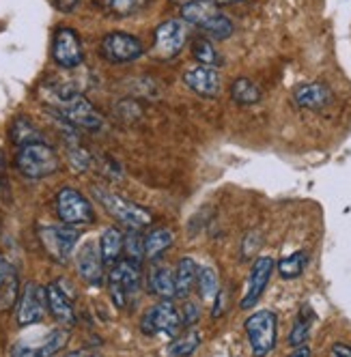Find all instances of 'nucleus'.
I'll list each match as a JSON object with an SVG mask.
<instances>
[{
	"mask_svg": "<svg viewBox=\"0 0 351 357\" xmlns=\"http://www.w3.org/2000/svg\"><path fill=\"white\" fill-rule=\"evenodd\" d=\"M43 99L50 104V110L63 116L73 127H80V130H89V132H99L104 127V116L71 84H63V82L43 84Z\"/></svg>",
	"mask_w": 351,
	"mask_h": 357,
	"instance_id": "obj_1",
	"label": "nucleus"
},
{
	"mask_svg": "<svg viewBox=\"0 0 351 357\" xmlns=\"http://www.w3.org/2000/svg\"><path fill=\"white\" fill-rule=\"evenodd\" d=\"M91 194L95 196V200L102 205V209L114 218L117 222H121L123 226L128 228H144L154 222V215L149 209L136 205V202L128 200L119 196L117 192L108 190V188H102V185H93L91 188Z\"/></svg>",
	"mask_w": 351,
	"mask_h": 357,
	"instance_id": "obj_2",
	"label": "nucleus"
},
{
	"mask_svg": "<svg viewBox=\"0 0 351 357\" xmlns=\"http://www.w3.org/2000/svg\"><path fill=\"white\" fill-rule=\"evenodd\" d=\"M15 168L22 176L39 181V178L54 174L61 168V158L57 149L50 146L47 142H33L17 149Z\"/></svg>",
	"mask_w": 351,
	"mask_h": 357,
	"instance_id": "obj_3",
	"label": "nucleus"
},
{
	"mask_svg": "<svg viewBox=\"0 0 351 357\" xmlns=\"http://www.w3.org/2000/svg\"><path fill=\"white\" fill-rule=\"evenodd\" d=\"M140 263L136 261H119L110 267L108 273V291L112 297V303L117 308H128L130 303H134V297L140 289Z\"/></svg>",
	"mask_w": 351,
	"mask_h": 357,
	"instance_id": "obj_4",
	"label": "nucleus"
},
{
	"mask_svg": "<svg viewBox=\"0 0 351 357\" xmlns=\"http://www.w3.org/2000/svg\"><path fill=\"white\" fill-rule=\"evenodd\" d=\"M244 329L255 357H267L274 351L276 338H278V319L271 310L253 312L246 319Z\"/></svg>",
	"mask_w": 351,
	"mask_h": 357,
	"instance_id": "obj_5",
	"label": "nucleus"
},
{
	"mask_svg": "<svg viewBox=\"0 0 351 357\" xmlns=\"http://www.w3.org/2000/svg\"><path fill=\"white\" fill-rule=\"evenodd\" d=\"M99 54L110 65H128L144 54V43L132 33L112 31L104 35L102 43H99Z\"/></svg>",
	"mask_w": 351,
	"mask_h": 357,
	"instance_id": "obj_6",
	"label": "nucleus"
},
{
	"mask_svg": "<svg viewBox=\"0 0 351 357\" xmlns=\"http://www.w3.org/2000/svg\"><path fill=\"white\" fill-rule=\"evenodd\" d=\"M181 329V314L174 308L170 299H162L160 303L151 305L140 319V331L144 336H179Z\"/></svg>",
	"mask_w": 351,
	"mask_h": 357,
	"instance_id": "obj_7",
	"label": "nucleus"
},
{
	"mask_svg": "<svg viewBox=\"0 0 351 357\" xmlns=\"http://www.w3.org/2000/svg\"><path fill=\"white\" fill-rule=\"evenodd\" d=\"M57 213L61 224H69V226H87L95 222V209L91 205V200L73 188L59 190Z\"/></svg>",
	"mask_w": 351,
	"mask_h": 357,
	"instance_id": "obj_8",
	"label": "nucleus"
},
{
	"mask_svg": "<svg viewBox=\"0 0 351 357\" xmlns=\"http://www.w3.org/2000/svg\"><path fill=\"white\" fill-rule=\"evenodd\" d=\"M188 39V29L184 20H164L154 33L151 54L158 61H172L181 54Z\"/></svg>",
	"mask_w": 351,
	"mask_h": 357,
	"instance_id": "obj_9",
	"label": "nucleus"
},
{
	"mask_svg": "<svg viewBox=\"0 0 351 357\" xmlns=\"http://www.w3.org/2000/svg\"><path fill=\"white\" fill-rule=\"evenodd\" d=\"M39 237L50 257L59 263H67L73 254V248L80 241V231L78 226H69V224L43 226L39 231Z\"/></svg>",
	"mask_w": 351,
	"mask_h": 357,
	"instance_id": "obj_10",
	"label": "nucleus"
},
{
	"mask_svg": "<svg viewBox=\"0 0 351 357\" xmlns=\"http://www.w3.org/2000/svg\"><path fill=\"white\" fill-rule=\"evenodd\" d=\"M52 59L63 69L80 67L84 61V50H82L80 35L69 26L57 29L54 39H52Z\"/></svg>",
	"mask_w": 351,
	"mask_h": 357,
	"instance_id": "obj_11",
	"label": "nucleus"
},
{
	"mask_svg": "<svg viewBox=\"0 0 351 357\" xmlns=\"http://www.w3.org/2000/svg\"><path fill=\"white\" fill-rule=\"evenodd\" d=\"M45 310H47L45 287L37 282L24 284L22 295L17 297V325L27 327L39 323L45 317Z\"/></svg>",
	"mask_w": 351,
	"mask_h": 357,
	"instance_id": "obj_12",
	"label": "nucleus"
},
{
	"mask_svg": "<svg viewBox=\"0 0 351 357\" xmlns=\"http://www.w3.org/2000/svg\"><path fill=\"white\" fill-rule=\"evenodd\" d=\"M274 259L271 257H259L250 269V275H248V284H246V293L239 301L241 310H250L253 305H257V301L261 299V295L265 293L267 284H269V278L274 273Z\"/></svg>",
	"mask_w": 351,
	"mask_h": 357,
	"instance_id": "obj_13",
	"label": "nucleus"
},
{
	"mask_svg": "<svg viewBox=\"0 0 351 357\" xmlns=\"http://www.w3.org/2000/svg\"><path fill=\"white\" fill-rule=\"evenodd\" d=\"M76 269L80 273V278L91 287H99L104 282V261L102 254H99V243L95 241H87L78 254H76Z\"/></svg>",
	"mask_w": 351,
	"mask_h": 357,
	"instance_id": "obj_14",
	"label": "nucleus"
},
{
	"mask_svg": "<svg viewBox=\"0 0 351 357\" xmlns=\"http://www.w3.org/2000/svg\"><path fill=\"white\" fill-rule=\"evenodd\" d=\"M184 84L196 93L198 97H205V99H214L220 95L222 89V80H220V73L214 67H205V65H196L192 69H188L184 73Z\"/></svg>",
	"mask_w": 351,
	"mask_h": 357,
	"instance_id": "obj_15",
	"label": "nucleus"
},
{
	"mask_svg": "<svg viewBox=\"0 0 351 357\" xmlns=\"http://www.w3.org/2000/svg\"><path fill=\"white\" fill-rule=\"evenodd\" d=\"M45 297H47V310L52 312V317L61 323V325H71L76 321V312H73V303L69 299V295L65 293L61 280L59 282H50L45 287Z\"/></svg>",
	"mask_w": 351,
	"mask_h": 357,
	"instance_id": "obj_16",
	"label": "nucleus"
},
{
	"mask_svg": "<svg viewBox=\"0 0 351 357\" xmlns=\"http://www.w3.org/2000/svg\"><path fill=\"white\" fill-rule=\"evenodd\" d=\"M293 99L304 110H323L332 101V91L321 82H306L293 91Z\"/></svg>",
	"mask_w": 351,
	"mask_h": 357,
	"instance_id": "obj_17",
	"label": "nucleus"
},
{
	"mask_svg": "<svg viewBox=\"0 0 351 357\" xmlns=\"http://www.w3.org/2000/svg\"><path fill=\"white\" fill-rule=\"evenodd\" d=\"M123 233L119 228L110 226L102 233L99 237V254H102V261H104V267H112L114 263L121 261V254H123Z\"/></svg>",
	"mask_w": 351,
	"mask_h": 357,
	"instance_id": "obj_18",
	"label": "nucleus"
},
{
	"mask_svg": "<svg viewBox=\"0 0 351 357\" xmlns=\"http://www.w3.org/2000/svg\"><path fill=\"white\" fill-rule=\"evenodd\" d=\"M196 275H198V267L192 259H181L177 263V269H174V297L179 299H188L194 284H196Z\"/></svg>",
	"mask_w": 351,
	"mask_h": 357,
	"instance_id": "obj_19",
	"label": "nucleus"
},
{
	"mask_svg": "<svg viewBox=\"0 0 351 357\" xmlns=\"http://www.w3.org/2000/svg\"><path fill=\"white\" fill-rule=\"evenodd\" d=\"M218 11H220L218 5L211 3V0H186V3L181 5V20L188 24H194L196 29H200Z\"/></svg>",
	"mask_w": 351,
	"mask_h": 357,
	"instance_id": "obj_20",
	"label": "nucleus"
},
{
	"mask_svg": "<svg viewBox=\"0 0 351 357\" xmlns=\"http://www.w3.org/2000/svg\"><path fill=\"white\" fill-rule=\"evenodd\" d=\"M149 291L162 299L174 297V271L166 265H154L149 273Z\"/></svg>",
	"mask_w": 351,
	"mask_h": 357,
	"instance_id": "obj_21",
	"label": "nucleus"
},
{
	"mask_svg": "<svg viewBox=\"0 0 351 357\" xmlns=\"http://www.w3.org/2000/svg\"><path fill=\"white\" fill-rule=\"evenodd\" d=\"M93 3L102 11H106L114 17H132V15L144 11L149 5H151V0H93Z\"/></svg>",
	"mask_w": 351,
	"mask_h": 357,
	"instance_id": "obj_22",
	"label": "nucleus"
},
{
	"mask_svg": "<svg viewBox=\"0 0 351 357\" xmlns=\"http://www.w3.org/2000/svg\"><path fill=\"white\" fill-rule=\"evenodd\" d=\"M174 241V235L170 228H154L151 233L144 237V259L156 261L166 250H170Z\"/></svg>",
	"mask_w": 351,
	"mask_h": 357,
	"instance_id": "obj_23",
	"label": "nucleus"
},
{
	"mask_svg": "<svg viewBox=\"0 0 351 357\" xmlns=\"http://www.w3.org/2000/svg\"><path fill=\"white\" fill-rule=\"evenodd\" d=\"M11 140L17 146H24V144H33V142H43V134L29 116H17L11 123Z\"/></svg>",
	"mask_w": 351,
	"mask_h": 357,
	"instance_id": "obj_24",
	"label": "nucleus"
},
{
	"mask_svg": "<svg viewBox=\"0 0 351 357\" xmlns=\"http://www.w3.org/2000/svg\"><path fill=\"white\" fill-rule=\"evenodd\" d=\"M200 347V334L196 329H188L186 334L174 336L166 347V357H190Z\"/></svg>",
	"mask_w": 351,
	"mask_h": 357,
	"instance_id": "obj_25",
	"label": "nucleus"
},
{
	"mask_svg": "<svg viewBox=\"0 0 351 357\" xmlns=\"http://www.w3.org/2000/svg\"><path fill=\"white\" fill-rule=\"evenodd\" d=\"M231 99L239 106H253L261 99V89L250 78L241 75V78L233 80V84H231Z\"/></svg>",
	"mask_w": 351,
	"mask_h": 357,
	"instance_id": "obj_26",
	"label": "nucleus"
},
{
	"mask_svg": "<svg viewBox=\"0 0 351 357\" xmlns=\"http://www.w3.org/2000/svg\"><path fill=\"white\" fill-rule=\"evenodd\" d=\"M200 31H203L207 35V39L211 41H224V39H229L235 31L233 26V22L231 17H227L222 11H218L216 15H211L203 26H200Z\"/></svg>",
	"mask_w": 351,
	"mask_h": 357,
	"instance_id": "obj_27",
	"label": "nucleus"
},
{
	"mask_svg": "<svg viewBox=\"0 0 351 357\" xmlns=\"http://www.w3.org/2000/svg\"><path fill=\"white\" fill-rule=\"evenodd\" d=\"M69 340V331L59 327V329H52L50 334L43 338V342L39 347H31L33 351V357H54Z\"/></svg>",
	"mask_w": 351,
	"mask_h": 357,
	"instance_id": "obj_28",
	"label": "nucleus"
},
{
	"mask_svg": "<svg viewBox=\"0 0 351 357\" xmlns=\"http://www.w3.org/2000/svg\"><path fill=\"white\" fill-rule=\"evenodd\" d=\"M192 56H194V61L198 65H205V67H214L216 69L218 65H222V56L218 54V50L214 47L211 39H207V37L194 39V43H192Z\"/></svg>",
	"mask_w": 351,
	"mask_h": 357,
	"instance_id": "obj_29",
	"label": "nucleus"
},
{
	"mask_svg": "<svg viewBox=\"0 0 351 357\" xmlns=\"http://www.w3.org/2000/svg\"><path fill=\"white\" fill-rule=\"evenodd\" d=\"M196 287H198V293L205 301H216L218 293H220V280H218V273L205 265V267H198V275H196Z\"/></svg>",
	"mask_w": 351,
	"mask_h": 357,
	"instance_id": "obj_30",
	"label": "nucleus"
},
{
	"mask_svg": "<svg viewBox=\"0 0 351 357\" xmlns=\"http://www.w3.org/2000/svg\"><path fill=\"white\" fill-rule=\"evenodd\" d=\"M315 321V312L311 310V305H304L302 312H299L295 325L291 327V334H289V344L291 347H299V344H306L308 336H311V325Z\"/></svg>",
	"mask_w": 351,
	"mask_h": 357,
	"instance_id": "obj_31",
	"label": "nucleus"
},
{
	"mask_svg": "<svg viewBox=\"0 0 351 357\" xmlns=\"http://www.w3.org/2000/svg\"><path fill=\"white\" fill-rule=\"evenodd\" d=\"M306 263H308L306 252H293L291 257L283 259L276 267H278L281 278H285V280H295V278H299V275L304 273Z\"/></svg>",
	"mask_w": 351,
	"mask_h": 357,
	"instance_id": "obj_32",
	"label": "nucleus"
},
{
	"mask_svg": "<svg viewBox=\"0 0 351 357\" xmlns=\"http://www.w3.org/2000/svg\"><path fill=\"white\" fill-rule=\"evenodd\" d=\"M128 235L123 241V252H128V259L140 263L144 259V237L140 235V228H128Z\"/></svg>",
	"mask_w": 351,
	"mask_h": 357,
	"instance_id": "obj_33",
	"label": "nucleus"
},
{
	"mask_svg": "<svg viewBox=\"0 0 351 357\" xmlns=\"http://www.w3.org/2000/svg\"><path fill=\"white\" fill-rule=\"evenodd\" d=\"M69 164H71V168L84 172L91 166V155L80 144H73V146L69 144Z\"/></svg>",
	"mask_w": 351,
	"mask_h": 357,
	"instance_id": "obj_34",
	"label": "nucleus"
},
{
	"mask_svg": "<svg viewBox=\"0 0 351 357\" xmlns=\"http://www.w3.org/2000/svg\"><path fill=\"white\" fill-rule=\"evenodd\" d=\"M200 317V308L194 303V301H186L184 305V312H181V325L184 327H192Z\"/></svg>",
	"mask_w": 351,
	"mask_h": 357,
	"instance_id": "obj_35",
	"label": "nucleus"
},
{
	"mask_svg": "<svg viewBox=\"0 0 351 357\" xmlns=\"http://www.w3.org/2000/svg\"><path fill=\"white\" fill-rule=\"evenodd\" d=\"M54 5L61 13H73L78 9L80 5V0H54Z\"/></svg>",
	"mask_w": 351,
	"mask_h": 357,
	"instance_id": "obj_36",
	"label": "nucleus"
},
{
	"mask_svg": "<svg viewBox=\"0 0 351 357\" xmlns=\"http://www.w3.org/2000/svg\"><path fill=\"white\" fill-rule=\"evenodd\" d=\"M13 273H15V271L11 269V265H9L3 257H0V287H3Z\"/></svg>",
	"mask_w": 351,
	"mask_h": 357,
	"instance_id": "obj_37",
	"label": "nucleus"
},
{
	"mask_svg": "<svg viewBox=\"0 0 351 357\" xmlns=\"http://www.w3.org/2000/svg\"><path fill=\"white\" fill-rule=\"evenodd\" d=\"M332 357H351V347L345 342L332 344Z\"/></svg>",
	"mask_w": 351,
	"mask_h": 357,
	"instance_id": "obj_38",
	"label": "nucleus"
},
{
	"mask_svg": "<svg viewBox=\"0 0 351 357\" xmlns=\"http://www.w3.org/2000/svg\"><path fill=\"white\" fill-rule=\"evenodd\" d=\"M59 357H97V353L91 351V349H78V351L63 353V355H59Z\"/></svg>",
	"mask_w": 351,
	"mask_h": 357,
	"instance_id": "obj_39",
	"label": "nucleus"
},
{
	"mask_svg": "<svg viewBox=\"0 0 351 357\" xmlns=\"http://www.w3.org/2000/svg\"><path fill=\"white\" fill-rule=\"evenodd\" d=\"M289 357H311V349L306 344H299V347H293L291 355Z\"/></svg>",
	"mask_w": 351,
	"mask_h": 357,
	"instance_id": "obj_40",
	"label": "nucleus"
},
{
	"mask_svg": "<svg viewBox=\"0 0 351 357\" xmlns=\"http://www.w3.org/2000/svg\"><path fill=\"white\" fill-rule=\"evenodd\" d=\"M216 5H231V3H239V0H211Z\"/></svg>",
	"mask_w": 351,
	"mask_h": 357,
	"instance_id": "obj_41",
	"label": "nucleus"
}]
</instances>
